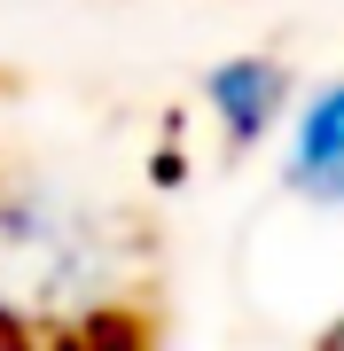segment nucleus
I'll list each match as a JSON object with an SVG mask.
<instances>
[{
	"label": "nucleus",
	"mask_w": 344,
	"mask_h": 351,
	"mask_svg": "<svg viewBox=\"0 0 344 351\" xmlns=\"http://www.w3.org/2000/svg\"><path fill=\"white\" fill-rule=\"evenodd\" d=\"M282 180L306 203H344V78L313 86L282 141Z\"/></svg>",
	"instance_id": "2"
},
{
	"label": "nucleus",
	"mask_w": 344,
	"mask_h": 351,
	"mask_svg": "<svg viewBox=\"0 0 344 351\" xmlns=\"http://www.w3.org/2000/svg\"><path fill=\"white\" fill-rule=\"evenodd\" d=\"M133 242L102 203L55 180H0V336L47 343L126 313Z\"/></svg>",
	"instance_id": "1"
},
{
	"label": "nucleus",
	"mask_w": 344,
	"mask_h": 351,
	"mask_svg": "<svg viewBox=\"0 0 344 351\" xmlns=\"http://www.w3.org/2000/svg\"><path fill=\"white\" fill-rule=\"evenodd\" d=\"M204 110L219 117V133L235 149H251L290 117V71L274 55H227V63L204 71Z\"/></svg>",
	"instance_id": "3"
},
{
	"label": "nucleus",
	"mask_w": 344,
	"mask_h": 351,
	"mask_svg": "<svg viewBox=\"0 0 344 351\" xmlns=\"http://www.w3.org/2000/svg\"><path fill=\"white\" fill-rule=\"evenodd\" d=\"M336 351H344V328H336Z\"/></svg>",
	"instance_id": "5"
},
{
	"label": "nucleus",
	"mask_w": 344,
	"mask_h": 351,
	"mask_svg": "<svg viewBox=\"0 0 344 351\" xmlns=\"http://www.w3.org/2000/svg\"><path fill=\"white\" fill-rule=\"evenodd\" d=\"M47 351H141V343L126 336V313H110V320L71 328V336H47Z\"/></svg>",
	"instance_id": "4"
}]
</instances>
